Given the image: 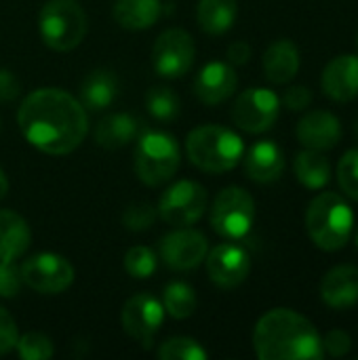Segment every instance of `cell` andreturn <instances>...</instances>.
Returning a JSON list of instances; mask_svg holds the SVG:
<instances>
[{
  "label": "cell",
  "instance_id": "obj_20",
  "mask_svg": "<svg viewBox=\"0 0 358 360\" xmlns=\"http://www.w3.org/2000/svg\"><path fill=\"white\" fill-rule=\"evenodd\" d=\"M300 70V49L289 38L272 42L264 53L266 78L274 84H287Z\"/></svg>",
  "mask_w": 358,
  "mask_h": 360
},
{
  "label": "cell",
  "instance_id": "obj_16",
  "mask_svg": "<svg viewBox=\"0 0 358 360\" xmlns=\"http://www.w3.org/2000/svg\"><path fill=\"white\" fill-rule=\"evenodd\" d=\"M298 139L308 150H331L342 139V124L340 118L325 110L308 112L298 124Z\"/></svg>",
  "mask_w": 358,
  "mask_h": 360
},
{
  "label": "cell",
  "instance_id": "obj_22",
  "mask_svg": "<svg viewBox=\"0 0 358 360\" xmlns=\"http://www.w3.org/2000/svg\"><path fill=\"white\" fill-rule=\"evenodd\" d=\"M118 97V78L110 70H93L80 84V103L84 110L101 112Z\"/></svg>",
  "mask_w": 358,
  "mask_h": 360
},
{
  "label": "cell",
  "instance_id": "obj_38",
  "mask_svg": "<svg viewBox=\"0 0 358 360\" xmlns=\"http://www.w3.org/2000/svg\"><path fill=\"white\" fill-rule=\"evenodd\" d=\"M21 95V82L19 78L11 72L0 68V103L15 101Z\"/></svg>",
  "mask_w": 358,
  "mask_h": 360
},
{
  "label": "cell",
  "instance_id": "obj_12",
  "mask_svg": "<svg viewBox=\"0 0 358 360\" xmlns=\"http://www.w3.org/2000/svg\"><path fill=\"white\" fill-rule=\"evenodd\" d=\"M162 321H165V308L150 293L133 295L131 300H127L120 312L122 329L127 331L129 338L139 342L143 348H150L154 335L162 327Z\"/></svg>",
  "mask_w": 358,
  "mask_h": 360
},
{
  "label": "cell",
  "instance_id": "obj_1",
  "mask_svg": "<svg viewBox=\"0 0 358 360\" xmlns=\"http://www.w3.org/2000/svg\"><path fill=\"white\" fill-rule=\"evenodd\" d=\"M17 124L30 146L44 154L74 152L89 131L84 105L63 89H36L19 105Z\"/></svg>",
  "mask_w": 358,
  "mask_h": 360
},
{
  "label": "cell",
  "instance_id": "obj_17",
  "mask_svg": "<svg viewBox=\"0 0 358 360\" xmlns=\"http://www.w3.org/2000/svg\"><path fill=\"white\" fill-rule=\"evenodd\" d=\"M323 91L335 101H352L358 97V55H338L331 59L321 78Z\"/></svg>",
  "mask_w": 358,
  "mask_h": 360
},
{
  "label": "cell",
  "instance_id": "obj_9",
  "mask_svg": "<svg viewBox=\"0 0 358 360\" xmlns=\"http://www.w3.org/2000/svg\"><path fill=\"white\" fill-rule=\"evenodd\" d=\"M281 112V99L274 91L270 89H247L243 91L232 108V120L238 129L247 133H264L268 131Z\"/></svg>",
  "mask_w": 358,
  "mask_h": 360
},
{
  "label": "cell",
  "instance_id": "obj_19",
  "mask_svg": "<svg viewBox=\"0 0 358 360\" xmlns=\"http://www.w3.org/2000/svg\"><path fill=\"white\" fill-rule=\"evenodd\" d=\"M245 169H247V175L257 184L276 181L285 169V154L274 141H268V139L257 141L247 152Z\"/></svg>",
  "mask_w": 358,
  "mask_h": 360
},
{
  "label": "cell",
  "instance_id": "obj_18",
  "mask_svg": "<svg viewBox=\"0 0 358 360\" xmlns=\"http://www.w3.org/2000/svg\"><path fill=\"white\" fill-rule=\"evenodd\" d=\"M321 297L333 310H346L358 304V268L335 266L321 283Z\"/></svg>",
  "mask_w": 358,
  "mask_h": 360
},
{
  "label": "cell",
  "instance_id": "obj_42",
  "mask_svg": "<svg viewBox=\"0 0 358 360\" xmlns=\"http://www.w3.org/2000/svg\"><path fill=\"white\" fill-rule=\"evenodd\" d=\"M357 247H358V236H357Z\"/></svg>",
  "mask_w": 358,
  "mask_h": 360
},
{
  "label": "cell",
  "instance_id": "obj_7",
  "mask_svg": "<svg viewBox=\"0 0 358 360\" xmlns=\"http://www.w3.org/2000/svg\"><path fill=\"white\" fill-rule=\"evenodd\" d=\"M255 219V200L253 196L238 186L222 190L211 207V226L213 230L228 238L238 240L249 234Z\"/></svg>",
  "mask_w": 358,
  "mask_h": 360
},
{
  "label": "cell",
  "instance_id": "obj_3",
  "mask_svg": "<svg viewBox=\"0 0 358 360\" xmlns=\"http://www.w3.org/2000/svg\"><path fill=\"white\" fill-rule=\"evenodd\" d=\"M186 152L190 162L200 171L226 173L241 162L245 143L232 129L219 124H203L188 133Z\"/></svg>",
  "mask_w": 358,
  "mask_h": 360
},
{
  "label": "cell",
  "instance_id": "obj_39",
  "mask_svg": "<svg viewBox=\"0 0 358 360\" xmlns=\"http://www.w3.org/2000/svg\"><path fill=\"white\" fill-rule=\"evenodd\" d=\"M228 59H230V63H234V65H245V63L251 59V46H249L247 42H243V40L232 42V44L228 46Z\"/></svg>",
  "mask_w": 358,
  "mask_h": 360
},
{
  "label": "cell",
  "instance_id": "obj_26",
  "mask_svg": "<svg viewBox=\"0 0 358 360\" xmlns=\"http://www.w3.org/2000/svg\"><path fill=\"white\" fill-rule=\"evenodd\" d=\"M295 177L302 186L310 190H323L331 179V167L323 152L319 150H304L295 156Z\"/></svg>",
  "mask_w": 358,
  "mask_h": 360
},
{
  "label": "cell",
  "instance_id": "obj_33",
  "mask_svg": "<svg viewBox=\"0 0 358 360\" xmlns=\"http://www.w3.org/2000/svg\"><path fill=\"white\" fill-rule=\"evenodd\" d=\"M156 215H158V209H154L152 205L133 202L131 207H127V211L122 215V224L131 232H143L156 221Z\"/></svg>",
  "mask_w": 358,
  "mask_h": 360
},
{
  "label": "cell",
  "instance_id": "obj_34",
  "mask_svg": "<svg viewBox=\"0 0 358 360\" xmlns=\"http://www.w3.org/2000/svg\"><path fill=\"white\" fill-rule=\"evenodd\" d=\"M23 278L15 262H0V297H15L21 291Z\"/></svg>",
  "mask_w": 358,
  "mask_h": 360
},
{
  "label": "cell",
  "instance_id": "obj_11",
  "mask_svg": "<svg viewBox=\"0 0 358 360\" xmlns=\"http://www.w3.org/2000/svg\"><path fill=\"white\" fill-rule=\"evenodd\" d=\"M196 46L192 36L181 27L165 30L152 49V65L162 78H181L194 63Z\"/></svg>",
  "mask_w": 358,
  "mask_h": 360
},
{
  "label": "cell",
  "instance_id": "obj_32",
  "mask_svg": "<svg viewBox=\"0 0 358 360\" xmlns=\"http://www.w3.org/2000/svg\"><path fill=\"white\" fill-rule=\"evenodd\" d=\"M338 181L346 196L358 200V148L348 150L338 165Z\"/></svg>",
  "mask_w": 358,
  "mask_h": 360
},
{
  "label": "cell",
  "instance_id": "obj_8",
  "mask_svg": "<svg viewBox=\"0 0 358 360\" xmlns=\"http://www.w3.org/2000/svg\"><path fill=\"white\" fill-rule=\"evenodd\" d=\"M207 209V190L198 181L181 179L169 186L158 202V215L175 228L194 226Z\"/></svg>",
  "mask_w": 358,
  "mask_h": 360
},
{
  "label": "cell",
  "instance_id": "obj_14",
  "mask_svg": "<svg viewBox=\"0 0 358 360\" xmlns=\"http://www.w3.org/2000/svg\"><path fill=\"white\" fill-rule=\"evenodd\" d=\"M209 278L222 289H234L243 285L251 272L249 253L234 243H222L205 257Z\"/></svg>",
  "mask_w": 358,
  "mask_h": 360
},
{
  "label": "cell",
  "instance_id": "obj_15",
  "mask_svg": "<svg viewBox=\"0 0 358 360\" xmlns=\"http://www.w3.org/2000/svg\"><path fill=\"white\" fill-rule=\"evenodd\" d=\"M236 86H238V76L234 68L224 61L207 63L194 80V93L207 105H217L230 99Z\"/></svg>",
  "mask_w": 358,
  "mask_h": 360
},
{
  "label": "cell",
  "instance_id": "obj_5",
  "mask_svg": "<svg viewBox=\"0 0 358 360\" xmlns=\"http://www.w3.org/2000/svg\"><path fill=\"white\" fill-rule=\"evenodd\" d=\"M177 139L167 131H143L135 146V173L150 188L167 184L179 169Z\"/></svg>",
  "mask_w": 358,
  "mask_h": 360
},
{
  "label": "cell",
  "instance_id": "obj_28",
  "mask_svg": "<svg viewBox=\"0 0 358 360\" xmlns=\"http://www.w3.org/2000/svg\"><path fill=\"white\" fill-rule=\"evenodd\" d=\"M146 108H148V112L156 120H160V122H173L179 116V112H181V101H179V97L171 89H167V86H154L146 95Z\"/></svg>",
  "mask_w": 358,
  "mask_h": 360
},
{
  "label": "cell",
  "instance_id": "obj_27",
  "mask_svg": "<svg viewBox=\"0 0 358 360\" xmlns=\"http://www.w3.org/2000/svg\"><path fill=\"white\" fill-rule=\"evenodd\" d=\"M162 308L169 316L184 321L196 310V293L186 283H169L162 293Z\"/></svg>",
  "mask_w": 358,
  "mask_h": 360
},
{
  "label": "cell",
  "instance_id": "obj_29",
  "mask_svg": "<svg viewBox=\"0 0 358 360\" xmlns=\"http://www.w3.org/2000/svg\"><path fill=\"white\" fill-rule=\"evenodd\" d=\"M207 350L192 338H169L158 348V359L162 360H205Z\"/></svg>",
  "mask_w": 358,
  "mask_h": 360
},
{
  "label": "cell",
  "instance_id": "obj_10",
  "mask_svg": "<svg viewBox=\"0 0 358 360\" xmlns=\"http://www.w3.org/2000/svg\"><path fill=\"white\" fill-rule=\"evenodd\" d=\"M21 278L23 283L42 295L63 293L74 283L72 264L57 253H38L23 262Z\"/></svg>",
  "mask_w": 358,
  "mask_h": 360
},
{
  "label": "cell",
  "instance_id": "obj_30",
  "mask_svg": "<svg viewBox=\"0 0 358 360\" xmlns=\"http://www.w3.org/2000/svg\"><path fill=\"white\" fill-rule=\"evenodd\" d=\"M19 356L23 360H46L53 356L55 348H53V342L44 335V333H38V331H30V333H23L17 344H15Z\"/></svg>",
  "mask_w": 358,
  "mask_h": 360
},
{
  "label": "cell",
  "instance_id": "obj_40",
  "mask_svg": "<svg viewBox=\"0 0 358 360\" xmlns=\"http://www.w3.org/2000/svg\"><path fill=\"white\" fill-rule=\"evenodd\" d=\"M6 192H8V179H6L4 171L0 169V200L6 196Z\"/></svg>",
  "mask_w": 358,
  "mask_h": 360
},
{
  "label": "cell",
  "instance_id": "obj_37",
  "mask_svg": "<svg viewBox=\"0 0 358 360\" xmlns=\"http://www.w3.org/2000/svg\"><path fill=\"white\" fill-rule=\"evenodd\" d=\"M310 101H312V93H310V89L304 86V84H298V86L287 89V93L283 95V103H285L289 110H293V112L306 110V108L310 105Z\"/></svg>",
  "mask_w": 358,
  "mask_h": 360
},
{
  "label": "cell",
  "instance_id": "obj_13",
  "mask_svg": "<svg viewBox=\"0 0 358 360\" xmlns=\"http://www.w3.org/2000/svg\"><path fill=\"white\" fill-rule=\"evenodd\" d=\"M207 253H209V243L205 234L198 230H192L190 226L177 228L160 240V257L165 266L177 272L200 266Z\"/></svg>",
  "mask_w": 358,
  "mask_h": 360
},
{
  "label": "cell",
  "instance_id": "obj_35",
  "mask_svg": "<svg viewBox=\"0 0 358 360\" xmlns=\"http://www.w3.org/2000/svg\"><path fill=\"white\" fill-rule=\"evenodd\" d=\"M17 340H19L17 325H15L13 316L0 306V356L8 354L15 348Z\"/></svg>",
  "mask_w": 358,
  "mask_h": 360
},
{
  "label": "cell",
  "instance_id": "obj_23",
  "mask_svg": "<svg viewBox=\"0 0 358 360\" xmlns=\"http://www.w3.org/2000/svg\"><path fill=\"white\" fill-rule=\"evenodd\" d=\"M137 135H139V122L127 112L108 114L95 127L97 146L108 148V150L122 148V146L131 143Z\"/></svg>",
  "mask_w": 358,
  "mask_h": 360
},
{
  "label": "cell",
  "instance_id": "obj_43",
  "mask_svg": "<svg viewBox=\"0 0 358 360\" xmlns=\"http://www.w3.org/2000/svg\"><path fill=\"white\" fill-rule=\"evenodd\" d=\"M0 129H2V122H0Z\"/></svg>",
  "mask_w": 358,
  "mask_h": 360
},
{
  "label": "cell",
  "instance_id": "obj_24",
  "mask_svg": "<svg viewBox=\"0 0 358 360\" xmlns=\"http://www.w3.org/2000/svg\"><path fill=\"white\" fill-rule=\"evenodd\" d=\"M112 15L127 30H148L162 15L160 0H116Z\"/></svg>",
  "mask_w": 358,
  "mask_h": 360
},
{
  "label": "cell",
  "instance_id": "obj_21",
  "mask_svg": "<svg viewBox=\"0 0 358 360\" xmlns=\"http://www.w3.org/2000/svg\"><path fill=\"white\" fill-rule=\"evenodd\" d=\"M32 243V230L27 221L8 209H0V262L19 259Z\"/></svg>",
  "mask_w": 358,
  "mask_h": 360
},
{
  "label": "cell",
  "instance_id": "obj_36",
  "mask_svg": "<svg viewBox=\"0 0 358 360\" xmlns=\"http://www.w3.org/2000/svg\"><path fill=\"white\" fill-rule=\"evenodd\" d=\"M350 346H352V342H350V335L346 331H331L323 340V352H327L335 359H342L344 354H348Z\"/></svg>",
  "mask_w": 358,
  "mask_h": 360
},
{
  "label": "cell",
  "instance_id": "obj_4",
  "mask_svg": "<svg viewBox=\"0 0 358 360\" xmlns=\"http://www.w3.org/2000/svg\"><path fill=\"white\" fill-rule=\"evenodd\" d=\"M354 226L350 205L335 192L319 194L306 211V230L310 240L323 251H340L346 247Z\"/></svg>",
  "mask_w": 358,
  "mask_h": 360
},
{
  "label": "cell",
  "instance_id": "obj_25",
  "mask_svg": "<svg viewBox=\"0 0 358 360\" xmlns=\"http://www.w3.org/2000/svg\"><path fill=\"white\" fill-rule=\"evenodd\" d=\"M238 15V2L236 0H198L196 19L203 32L211 36L226 34Z\"/></svg>",
  "mask_w": 358,
  "mask_h": 360
},
{
  "label": "cell",
  "instance_id": "obj_6",
  "mask_svg": "<svg viewBox=\"0 0 358 360\" xmlns=\"http://www.w3.org/2000/svg\"><path fill=\"white\" fill-rule=\"evenodd\" d=\"M38 30L49 49L59 53L72 51L87 36V13L78 0H49L40 8Z\"/></svg>",
  "mask_w": 358,
  "mask_h": 360
},
{
  "label": "cell",
  "instance_id": "obj_41",
  "mask_svg": "<svg viewBox=\"0 0 358 360\" xmlns=\"http://www.w3.org/2000/svg\"><path fill=\"white\" fill-rule=\"evenodd\" d=\"M354 135H357V139H358V116H357V120H354Z\"/></svg>",
  "mask_w": 358,
  "mask_h": 360
},
{
  "label": "cell",
  "instance_id": "obj_31",
  "mask_svg": "<svg viewBox=\"0 0 358 360\" xmlns=\"http://www.w3.org/2000/svg\"><path fill=\"white\" fill-rule=\"evenodd\" d=\"M124 270L133 278H150L156 270V255L143 245H135L124 255Z\"/></svg>",
  "mask_w": 358,
  "mask_h": 360
},
{
  "label": "cell",
  "instance_id": "obj_2",
  "mask_svg": "<svg viewBox=\"0 0 358 360\" xmlns=\"http://www.w3.org/2000/svg\"><path fill=\"white\" fill-rule=\"evenodd\" d=\"M253 348L260 360H321L325 356L323 340L314 325L289 308L270 310L257 321Z\"/></svg>",
  "mask_w": 358,
  "mask_h": 360
}]
</instances>
